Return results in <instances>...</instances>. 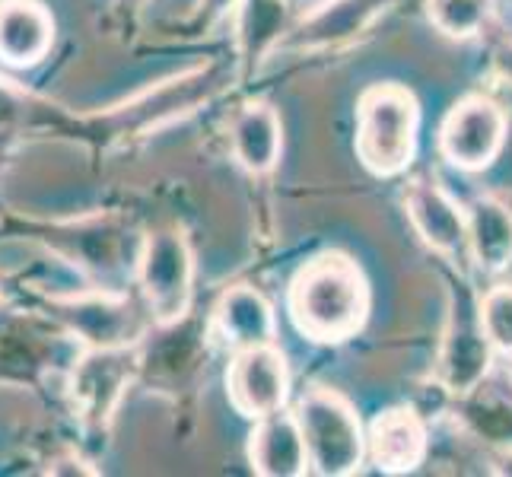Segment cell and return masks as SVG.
Returning a JSON list of instances; mask_svg holds the SVG:
<instances>
[{"label": "cell", "instance_id": "cell-18", "mask_svg": "<svg viewBox=\"0 0 512 477\" xmlns=\"http://www.w3.org/2000/svg\"><path fill=\"white\" fill-rule=\"evenodd\" d=\"M198 7H201L204 23H217L226 13H233L239 7V0H198Z\"/></svg>", "mask_w": 512, "mask_h": 477}, {"label": "cell", "instance_id": "cell-19", "mask_svg": "<svg viewBox=\"0 0 512 477\" xmlns=\"http://www.w3.org/2000/svg\"><path fill=\"white\" fill-rule=\"evenodd\" d=\"M493 67H497V74L512 86V42H503L493 51Z\"/></svg>", "mask_w": 512, "mask_h": 477}, {"label": "cell", "instance_id": "cell-14", "mask_svg": "<svg viewBox=\"0 0 512 477\" xmlns=\"http://www.w3.org/2000/svg\"><path fill=\"white\" fill-rule=\"evenodd\" d=\"M229 147L249 175H268L284 153V125L271 102H249L229 125Z\"/></svg>", "mask_w": 512, "mask_h": 477}, {"label": "cell", "instance_id": "cell-10", "mask_svg": "<svg viewBox=\"0 0 512 477\" xmlns=\"http://www.w3.org/2000/svg\"><path fill=\"white\" fill-rule=\"evenodd\" d=\"M249 465L258 477H303L309 474L306 443L296 414L280 408L255 420L249 436Z\"/></svg>", "mask_w": 512, "mask_h": 477}, {"label": "cell", "instance_id": "cell-9", "mask_svg": "<svg viewBox=\"0 0 512 477\" xmlns=\"http://www.w3.org/2000/svg\"><path fill=\"white\" fill-rule=\"evenodd\" d=\"M430 452V433L427 423L411 404H395L373 417L366 427V458L376 465L379 474H411Z\"/></svg>", "mask_w": 512, "mask_h": 477}, {"label": "cell", "instance_id": "cell-16", "mask_svg": "<svg viewBox=\"0 0 512 477\" xmlns=\"http://www.w3.org/2000/svg\"><path fill=\"white\" fill-rule=\"evenodd\" d=\"M427 16L446 39L468 42L487 26L490 0H427Z\"/></svg>", "mask_w": 512, "mask_h": 477}, {"label": "cell", "instance_id": "cell-7", "mask_svg": "<svg viewBox=\"0 0 512 477\" xmlns=\"http://www.w3.org/2000/svg\"><path fill=\"white\" fill-rule=\"evenodd\" d=\"M229 404L249 420L287 408L290 401V366L277 344L236 350L226 369Z\"/></svg>", "mask_w": 512, "mask_h": 477}, {"label": "cell", "instance_id": "cell-6", "mask_svg": "<svg viewBox=\"0 0 512 477\" xmlns=\"http://www.w3.org/2000/svg\"><path fill=\"white\" fill-rule=\"evenodd\" d=\"M493 357L497 353L487 344L478 322V299H471L462 290L449 312V328L436 360V379L449 395L465 398L490 376Z\"/></svg>", "mask_w": 512, "mask_h": 477}, {"label": "cell", "instance_id": "cell-11", "mask_svg": "<svg viewBox=\"0 0 512 477\" xmlns=\"http://www.w3.org/2000/svg\"><path fill=\"white\" fill-rule=\"evenodd\" d=\"M55 45V20L39 0H0V61L35 67Z\"/></svg>", "mask_w": 512, "mask_h": 477}, {"label": "cell", "instance_id": "cell-4", "mask_svg": "<svg viewBox=\"0 0 512 477\" xmlns=\"http://www.w3.org/2000/svg\"><path fill=\"white\" fill-rule=\"evenodd\" d=\"M137 284L160 325H175L188 315L194 296V255L182 229H156L144 239Z\"/></svg>", "mask_w": 512, "mask_h": 477}, {"label": "cell", "instance_id": "cell-13", "mask_svg": "<svg viewBox=\"0 0 512 477\" xmlns=\"http://www.w3.org/2000/svg\"><path fill=\"white\" fill-rule=\"evenodd\" d=\"M465 252L484 274H503L512 264V207L493 194L465 204Z\"/></svg>", "mask_w": 512, "mask_h": 477}, {"label": "cell", "instance_id": "cell-2", "mask_svg": "<svg viewBox=\"0 0 512 477\" xmlns=\"http://www.w3.org/2000/svg\"><path fill=\"white\" fill-rule=\"evenodd\" d=\"M420 144V102L404 83H373L357 99L353 150L376 179H398L411 169Z\"/></svg>", "mask_w": 512, "mask_h": 477}, {"label": "cell", "instance_id": "cell-8", "mask_svg": "<svg viewBox=\"0 0 512 477\" xmlns=\"http://www.w3.org/2000/svg\"><path fill=\"white\" fill-rule=\"evenodd\" d=\"M401 204L417 239L430 252L452 261L465 255V204H458L436 179L430 175L411 179L401 194Z\"/></svg>", "mask_w": 512, "mask_h": 477}, {"label": "cell", "instance_id": "cell-15", "mask_svg": "<svg viewBox=\"0 0 512 477\" xmlns=\"http://www.w3.org/2000/svg\"><path fill=\"white\" fill-rule=\"evenodd\" d=\"M290 0H239L236 48L245 67H258L290 26Z\"/></svg>", "mask_w": 512, "mask_h": 477}, {"label": "cell", "instance_id": "cell-5", "mask_svg": "<svg viewBox=\"0 0 512 477\" xmlns=\"http://www.w3.org/2000/svg\"><path fill=\"white\" fill-rule=\"evenodd\" d=\"M509 137V118L500 102L471 93L446 112L436 134V150L458 172L478 175L500 159Z\"/></svg>", "mask_w": 512, "mask_h": 477}, {"label": "cell", "instance_id": "cell-12", "mask_svg": "<svg viewBox=\"0 0 512 477\" xmlns=\"http://www.w3.org/2000/svg\"><path fill=\"white\" fill-rule=\"evenodd\" d=\"M214 328L229 350L277 344V315L268 296L255 287H229L214 309Z\"/></svg>", "mask_w": 512, "mask_h": 477}, {"label": "cell", "instance_id": "cell-20", "mask_svg": "<svg viewBox=\"0 0 512 477\" xmlns=\"http://www.w3.org/2000/svg\"><path fill=\"white\" fill-rule=\"evenodd\" d=\"M290 4H296V0H290Z\"/></svg>", "mask_w": 512, "mask_h": 477}, {"label": "cell", "instance_id": "cell-17", "mask_svg": "<svg viewBox=\"0 0 512 477\" xmlns=\"http://www.w3.org/2000/svg\"><path fill=\"white\" fill-rule=\"evenodd\" d=\"M478 322L497 357H512V284L490 287L478 299Z\"/></svg>", "mask_w": 512, "mask_h": 477}, {"label": "cell", "instance_id": "cell-1", "mask_svg": "<svg viewBox=\"0 0 512 477\" xmlns=\"http://www.w3.org/2000/svg\"><path fill=\"white\" fill-rule=\"evenodd\" d=\"M373 293L363 268L344 252H322L296 271L287 290L293 328L312 344H344L366 328Z\"/></svg>", "mask_w": 512, "mask_h": 477}, {"label": "cell", "instance_id": "cell-21", "mask_svg": "<svg viewBox=\"0 0 512 477\" xmlns=\"http://www.w3.org/2000/svg\"><path fill=\"white\" fill-rule=\"evenodd\" d=\"M509 360H512V357H509Z\"/></svg>", "mask_w": 512, "mask_h": 477}, {"label": "cell", "instance_id": "cell-3", "mask_svg": "<svg viewBox=\"0 0 512 477\" xmlns=\"http://www.w3.org/2000/svg\"><path fill=\"white\" fill-rule=\"evenodd\" d=\"M293 414L306 443L309 474L350 477L366 465V427L341 392L312 385L296 401Z\"/></svg>", "mask_w": 512, "mask_h": 477}]
</instances>
